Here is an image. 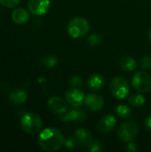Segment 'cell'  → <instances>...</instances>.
<instances>
[{
	"instance_id": "4",
	"label": "cell",
	"mask_w": 151,
	"mask_h": 152,
	"mask_svg": "<svg viewBox=\"0 0 151 152\" xmlns=\"http://www.w3.org/2000/svg\"><path fill=\"white\" fill-rule=\"evenodd\" d=\"M110 92L112 95L118 99H125L130 92V86L128 81L124 77H116L110 83Z\"/></svg>"
},
{
	"instance_id": "10",
	"label": "cell",
	"mask_w": 151,
	"mask_h": 152,
	"mask_svg": "<svg viewBox=\"0 0 151 152\" xmlns=\"http://www.w3.org/2000/svg\"><path fill=\"white\" fill-rule=\"evenodd\" d=\"M48 108L56 115H62L68 110L67 101L60 96H53L48 100Z\"/></svg>"
},
{
	"instance_id": "2",
	"label": "cell",
	"mask_w": 151,
	"mask_h": 152,
	"mask_svg": "<svg viewBox=\"0 0 151 152\" xmlns=\"http://www.w3.org/2000/svg\"><path fill=\"white\" fill-rule=\"evenodd\" d=\"M90 29L89 22L86 19L77 16L71 19L67 26L68 33L73 38H79L85 37Z\"/></svg>"
},
{
	"instance_id": "25",
	"label": "cell",
	"mask_w": 151,
	"mask_h": 152,
	"mask_svg": "<svg viewBox=\"0 0 151 152\" xmlns=\"http://www.w3.org/2000/svg\"><path fill=\"white\" fill-rule=\"evenodd\" d=\"M20 0H0V4L5 8H12L15 7Z\"/></svg>"
},
{
	"instance_id": "11",
	"label": "cell",
	"mask_w": 151,
	"mask_h": 152,
	"mask_svg": "<svg viewBox=\"0 0 151 152\" xmlns=\"http://www.w3.org/2000/svg\"><path fill=\"white\" fill-rule=\"evenodd\" d=\"M86 114L84 110L74 109L69 111H66L62 115H60V119L64 122H77L83 123L86 119Z\"/></svg>"
},
{
	"instance_id": "7",
	"label": "cell",
	"mask_w": 151,
	"mask_h": 152,
	"mask_svg": "<svg viewBox=\"0 0 151 152\" xmlns=\"http://www.w3.org/2000/svg\"><path fill=\"white\" fill-rule=\"evenodd\" d=\"M85 99V94L79 88L72 87L66 93V101L72 107H80L82 104H84Z\"/></svg>"
},
{
	"instance_id": "1",
	"label": "cell",
	"mask_w": 151,
	"mask_h": 152,
	"mask_svg": "<svg viewBox=\"0 0 151 152\" xmlns=\"http://www.w3.org/2000/svg\"><path fill=\"white\" fill-rule=\"evenodd\" d=\"M64 139L60 130L54 127H47L40 132L37 142L44 151L54 152L61 148L64 144Z\"/></svg>"
},
{
	"instance_id": "18",
	"label": "cell",
	"mask_w": 151,
	"mask_h": 152,
	"mask_svg": "<svg viewBox=\"0 0 151 152\" xmlns=\"http://www.w3.org/2000/svg\"><path fill=\"white\" fill-rule=\"evenodd\" d=\"M115 110H116V114L119 118H124V119L128 118L132 114V111H131L130 108L128 106L125 105V104H119L118 106H117Z\"/></svg>"
},
{
	"instance_id": "5",
	"label": "cell",
	"mask_w": 151,
	"mask_h": 152,
	"mask_svg": "<svg viewBox=\"0 0 151 152\" xmlns=\"http://www.w3.org/2000/svg\"><path fill=\"white\" fill-rule=\"evenodd\" d=\"M138 131H139V127L136 122L127 121L123 123L119 126L117 130V135L121 141L128 142L133 141V139L138 134Z\"/></svg>"
},
{
	"instance_id": "17",
	"label": "cell",
	"mask_w": 151,
	"mask_h": 152,
	"mask_svg": "<svg viewBox=\"0 0 151 152\" xmlns=\"http://www.w3.org/2000/svg\"><path fill=\"white\" fill-rule=\"evenodd\" d=\"M119 65H120L121 69H124L125 71H133L136 69L137 62L133 57L125 56V57L121 58V60L119 61Z\"/></svg>"
},
{
	"instance_id": "22",
	"label": "cell",
	"mask_w": 151,
	"mask_h": 152,
	"mask_svg": "<svg viewBox=\"0 0 151 152\" xmlns=\"http://www.w3.org/2000/svg\"><path fill=\"white\" fill-rule=\"evenodd\" d=\"M63 145H65V147H66L67 149L72 150V149H74V148L77 147V141H76V139H75V137L73 138V137L69 136V137H67V138L64 139V144H63Z\"/></svg>"
},
{
	"instance_id": "3",
	"label": "cell",
	"mask_w": 151,
	"mask_h": 152,
	"mask_svg": "<svg viewBox=\"0 0 151 152\" xmlns=\"http://www.w3.org/2000/svg\"><path fill=\"white\" fill-rule=\"evenodd\" d=\"M41 118L33 112H28L23 115L20 119V126L22 130L28 134H36L41 131L42 128Z\"/></svg>"
},
{
	"instance_id": "14",
	"label": "cell",
	"mask_w": 151,
	"mask_h": 152,
	"mask_svg": "<svg viewBox=\"0 0 151 152\" xmlns=\"http://www.w3.org/2000/svg\"><path fill=\"white\" fill-rule=\"evenodd\" d=\"M105 85V78L101 74H93L87 80V86L90 90L98 91Z\"/></svg>"
},
{
	"instance_id": "6",
	"label": "cell",
	"mask_w": 151,
	"mask_h": 152,
	"mask_svg": "<svg viewBox=\"0 0 151 152\" xmlns=\"http://www.w3.org/2000/svg\"><path fill=\"white\" fill-rule=\"evenodd\" d=\"M133 86L141 93L151 91V77L145 71L137 72L132 80Z\"/></svg>"
},
{
	"instance_id": "16",
	"label": "cell",
	"mask_w": 151,
	"mask_h": 152,
	"mask_svg": "<svg viewBox=\"0 0 151 152\" xmlns=\"http://www.w3.org/2000/svg\"><path fill=\"white\" fill-rule=\"evenodd\" d=\"M28 97L27 92L22 89H13L9 94V100L12 103L19 105L26 102Z\"/></svg>"
},
{
	"instance_id": "12",
	"label": "cell",
	"mask_w": 151,
	"mask_h": 152,
	"mask_svg": "<svg viewBox=\"0 0 151 152\" xmlns=\"http://www.w3.org/2000/svg\"><path fill=\"white\" fill-rule=\"evenodd\" d=\"M116 123H117V119L116 118L109 114L107 115L105 117H103L98 124V129L101 133L102 134H108L113 131V129L116 126Z\"/></svg>"
},
{
	"instance_id": "9",
	"label": "cell",
	"mask_w": 151,
	"mask_h": 152,
	"mask_svg": "<svg viewBox=\"0 0 151 152\" xmlns=\"http://www.w3.org/2000/svg\"><path fill=\"white\" fill-rule=\"evenodd\" d=\"M84 104L85 105L86 109L89 110L90 111L97 112V111H100L103 108L104 100L99 94H90L85 96Z\"/></svg>"
},
{
	"instance_id": "21",
	"label": "cell",
	"mask_w": 151,
	"mask_h": 152,
	"mask_svg": "<svg viewBox=\"0 0 151 152\" xmlns=\"http://www.w3.org/2000/svg\"><path fill=\"white\" fill-rule=\"evenodd\" d=\"M89 151L91 152H101L103 151L102 142L99 140H93L89 145Z\"/></svg>"
},
{
	"instance_id": "23",
	"label": "cell",
	"mask_w": 151,
	"mask_h": 152,
	"mask_svg": "<svg viewBox=\"0 0 151 152\" xmlns=\"http://www.w3.org/2000/svg\"><path fill=\"white\" fill-rule=\"evenodd\" d=\"M101 41H102L101 37L98 34H93L88 37V43L93 46L100 45L101 43Z\"/></svg>"
},
{
	"instance_id": "13",
	"label": "cell",
	"mask_w": 151,
	"mask_h": 152,
	"mask_svg": "<svg viewBox=\"0 0 151 152\" xmlns=\"http://www.w3.org/2000/svg\"><path fill=\"white\" fill-rule=\"evenodd\" d=\"M75 139L77 142V145L82 147H89L93 142L92 134L85 128H79L75 133Z\"/></svg>"
},
{
	"instance_id": "26",
	"label": "cell",
	"mask_w": 151,
	"mask_h": 152,
	"mask_svg": "<svg viewBox=\"0 0 151 152\" xmlns=\"http://www.w3.org/2000/svg\"><path fill=\"white\" fill-rule=\"evenodd\" d=\"M141 66L143 69H150L151 68V57L145 55L141 59Z\"/></svg>"
},
{
	"instance_id": "15",
	"label": "cell",
	"mask_w": 151,
	"mask_h": 152,
	"mask_svg": "<svg viewBox=\"0 0 151 152\" xmlns=\"http://www.w3.org/2000/svg\"><path fill=\"white\" fill-rule=\"evenodd\" d=\"M12 20L16 24H25L29 20V13L24 8H17L12 12Z\"/></svg>"
},
{
	"instance_id": "27",
	"label": "cell",
	"mask_w": 151,
	"mask_h": 152,
	"mask_svg": "<svg viewBox=\"0 0 151 152\" xmlns=\"http://www.w3.org/2000/svg\"><path fill=\"white\" fill-rule=\"evenodd\" d=\"M125 150L130 152L137 151V147H136V144L134 143V142L133 141L128 142V144L125 146Z\"/></svg>"
},
{
	"instance_id": "28",
	"label": "cell",
	"mask_w": 151,
	"mask_h": 152,
	"mask_svg": "<svg viewBox=\"0 0 151 152\" xmlns=\"http://www.w3.org/2000/svg\"><path fill=\"white\" fill-rule=\"evenodd\" d=\"M145 126L148 131L151 132V115L147 117V118L145 120Z\"/></svg>"
},
{
	"instance_id": "8",
	"label": "cell",
	"mask_w": 151,
	"mask_h": 152,
	"mask_svg": "<svg viewBox=\"0 0 151 152\" xmlns=\"http://www.w3.org/2000/svg\"><path fill=\"white\" fill-rule=\"evenodd\" d=\"M50 0H28V7L34 15H43L50 8Z\"/></svg>"
},
{
	"instance_id": "24",
	"label": "cell",
	"mask_w": 151,
	"mask_h": 152,
	"mask_svg": "<svg viewBox=\"0 0 151 152\" xmlns=\"http://www.w3.org/2000/svg\"><path fill=\"white\" fill-rule=\"evenodd\" d=\"M69 86L71 87L78 88V87H81L83 86V79L81 77H77V76H74V77H72L69 79Z\"/></svg>"
},
{
	"instance_id": "19",
	"label": "cell",
	"mask_w": 151,
	"mask_h": 152,
	"mask_svg": "<svg viewBox=\"0 0 151 152\" xmlns=\"http://www.w3.org/2000/svg\"><path fill=\"white\" fill-rule=\"evenodd\" d=\"M145 97L142 94H133L131 95L128 99L129 103L133 107H141L145 103Z\"/></svg>"
},
{
	"instance_id": "20",
	"label": "cell",
	"mask_w": 151,
	"mask_h": 152,
	"mask_svg": "<svg viewBox=\"0 0 151 152\" xmlns=\"http://www.w3.org/2000/svg\"><path fill=\"white\" fill-rule=\"evenodd\" d=\"M42 63L47 68H53L58 63V58L54 55H48L42 60Z\"/></svg>"
},
{
	"instance_id": "29",
	"label": "cell",
	"mask_w": 151,
	"mask_h": 152,
	"mask_svg": "<svg viewBox=\"0 0 151 152\" xmlns=\"http://www.w3.org/2000/svg\"><path fill=\"white\" fill-rule=\"evenodd\" d=\"M149 37H150V39L151 40V28L150 29V31H149Z\"/></svg>"
}]
</instances>
